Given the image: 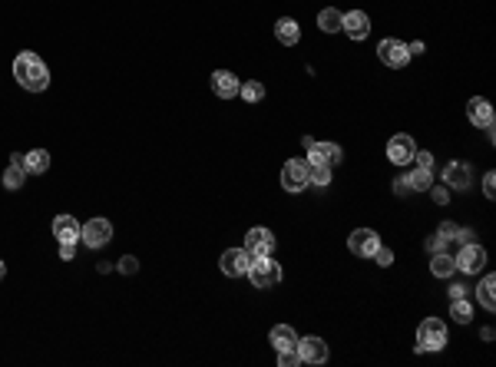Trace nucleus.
<instances>
[{"mask_svg":"<svg viewBox=\"0 0 496 367\" xmlns=\"http://www.w3.org/2000/svg\"><path fill=\"white\" fill-rule=\"evenodd\" d=\"M407 185H411V192H427L430 185H433V169H414L407 172Z\"/></svg>","mask_w":496,"mask_h":367,"instance_id":"25","label":"nucleus"},{"mask_svg":"<svg viewBox=\"0 0 496 367\" xmlns=\"http://www.w3.org/2000/svg\"><path fill=\"white\" fill-rule=\"evenodd\" d=\"M467 119L477 129H493V123H496V116H493V106H490V99L487 97H473L467 103Z\"/></svg>","mask_w":496,"mask_h":367,"instance_id":"14","label":"nucleus"},{"mask_svg":"<svg viewBox=\"0 0 496 367\" xmlns=\"http://www.w3.org/2000/svg\"><path fill=\"white\" fill-rule=\"evenodd\" d=\"M407 53H411V57H424V53H427V47H424V43H407Z\"/></svg>","mask_w":496,"mask_h":367,"instance_id":"42","label":"nucleus"},{"mask_svg":"<svg viewBox=\"0 0 496 367\" xmlns=\"http://www.w3.org/2000/svg\"><path fill=\"white\" fill-rule=\"evenodd\" d=\"M80 242H83L86 248H103V245L113 242V225L106 222V219H90V222H83V229H80Z\"/></svg>","mask_w":496,"mask_h":367,"instance_id":"7","label":"nucleus"},{"mask_svg":"<svg viewBox=\"0 0 496 367\" xmlns=\"http://www.w3.org/2000/svg\"><path fill=\"white\" fill-rule=\"evenodd\" d=\"M377 245H381V235L374 232V229H357V232H351V239H347V248H351V255H357V258H371L374 251H377Z\"/></svg>","mask_w":496,"mask_h":367,"instance_id":"13","label":"nucleus"},{"mask_svg":"<svg viewBox=\"0 0 496 367\" xmlns=\"http://www.w3.org/2000/svg\"><path fill=\"white\" fill-rule=\"evenodd\" d=\"M239 97L245 99V103H262V99H265V87H262L258 80H248V83H242Z\"/></svg>","mask_w":496,"mask_h":367,"instance_id":"29","label":"nucleus"},{"mask_svg":"<svg viewBox=\"0 0 496 367\" xmlns=\"http://www.w3.org/2000/svg\"><path fill=\"white\" fill-rule=\"evenodd\" d=\"M4 275H7V265H4V261H0V281H4Z\"/></svg>","mask_w":496,"mask_h":367,"instance_id":"43","label":"nucleus"},{"mask_svg":"<svg viewBox=\"0 0 496 367\" xmlns=\"http://www.w3.org/2000/svg\"><path fill=\"white\" fill-rule=\"evenodd\" d=\"M14 80H17L27 93H43V89L50 87V67L40 60V53L23 50V53H17V60H14Z\"/></svg>","mask_w":496,"mask_h":367,"instance_id":"1","label":"nucleus"},{"mask_svg":"<svg viewBox=\"0 0 496 367\" xmlns=\"http://www.w3.org/2000/svg\"><path fill=\"white\" fill-rule=\"evenodd\" d=\"M477 301L487 311H496V278L493 275H483V281H480V288H477Z\"/></svg>","mask_w":496,"mask_h":367,"instance_id":"23","label":"nucleus"},{"mask_svg":"<svg viewBox=\"0 0 496 367\" xmlns=\"http://www.w3.org/2000/svg\"><path fill=\"white\" fill-rule=\"evenodd\" d=\"M453 242H457V245H473V242H477V232H473V229H460Z\"/></svg>","mask_w":496,"mask_h":367,"instance_id":"37","label":"nucleus"},{"mask_svg":"<svg viewBox=\"0 0 496 367\" xmlns=\"http://www.w3.org/2000/svg\"><path fill=\"white\" fill-rule=\"evenodd\" d=\"M308 163L311 165H341L344 163V149L338 143H311L308 146Z\"/></svg>","mask_w":496,"mask_h":367,"instance_id":"11","label":"nucleus"},{"mask_svg":"<svg viewBox=\"0 0 496 367\" xmlns=\"http://www.w3.org/2000/svg\"><path fill=\"white\" fill-rule=\"evenodd\" d=\"M245 278L252 281L258 291H268V288H275V285H281L285 271H281V265H278L271 255H262V258H252V268H248Z\"/></svg>","mask_w":496,"mask_h":367,"instance_id":"2","label":"nucleus"},{"mask_svg":"<svg viewBox=\"0 0 496 367\" xmlns=\"http://www.w3.org/2000/svg\"><path fill=\"white\" fill-rule=\"evenodd\" d=\"M424 248L430 251V255H437V251H450V245L440 239V235H430V239H424Z\"/></svg>","mask_w":496,"mask_h":367,"instance_id":"33","label":"nucleus"},{"mask_svg":"<svg viewBox=\"0 0 496 367\" xmlns=\"http://www.w3.org/2000/svg\"><path fill=\"white\" fill-rule=\"evenodd\" d=\"M394 195H411V185H407V175L394 179Z\"/></svg>","mask_w":496,"mask_h":367,"instance_id":"40","label":"nucleus"},{"mask_svg":"<svg viewBox=\"0 0 496 367\" xmlns=\"http://www.w3.org/2000/svg\"><path fill=\"white\" fill-rule=\"evenodd\" d=\"M301 364H325L328 361V344L321 338H298L295 344Z\"/></svg>","mask_w":496,"mask_h":367,"instance_id":"15","label":"nucleus"},{"mask_svg":"<svg viewBox=\"0 0 496 367\" xmlns=\"http://www.w3.org/2000/svg\"><path fill=\"white\" fill-rule=\"evenodd\" d=\"M443 185L447 189H453V192H467L470 185H473V169H470V163H447L443 165Z\"/></svg>","mask_w":496,"mask_h":367,"instance_id":"10","label":"nucleus"},{"mask_svg":"<svg viewBox=\"0 0 496 367\" xmlns=\"http://www.w3.org/2000/svg\"><path fill=\"white\" fill-rule=\"evenodd\" d=\"M457 232H460V225H453V222H443V225H440V239H443V242H447V245H453V239H457Z\"/></svg>","mask_w":496,"mask_h":367,"instance_id":"36","label":"nucleus"},{"mask_svg":"<svg viewBox=\"0 0 496 367\" xmlns=\"http://www.w3.org/2000/svg\"><path fill=\"white\" fill-rule=\"evenodd\" d=\"M427 192H430V199H433L437 205H447V199H450V189H447V185H430Z\"/></svg>","mask_w":496,"mask_h":367,"instance_id":"35","label":"nucleus"},{"mask_svg":"<svg viewBox=\"0 0 496 367\" xmlns=\"http://www.w3.org/2000/svg\"><path fill=\"white\" fill-rule=\"evenodd\" d=\"M341 30L351 40H367V33H371V17H367L364 10H351V13H344Z\"/></svg>","mask_w":496,"mask_h":367,"instance_id":"18","label":"nucleus"},{"mask_svg":"<svg viewBox=\"0 0 496 367\" xmlns=\"http://www.w3.org/2000/svg\"><path fill=\"white\" fill-rule=\"evenodd\" d=\"M414 153H417V143H414V136H407V133H397L391 143H387V159H391L394 165H411Z\"/></svg>","mask_w":496,"mask_h":367,"instance_id":"12","label":"nucleus"},{"mask_svg":"<svg viewBox=\"0 0 496 367\" xmlns=\"http://www.w3.org/2000/svg\"><path fill=\"white\" fill-rule=\"evenodd\" d=\"M242 89V80L232 73V70H215L212 73V93L219 99H235Z\"/></svg>","mask_w":496,"mask_h":367,"instance_id":"16","label":"nucleus"},{"mask_svg":"<svg viewBox=\"0 0 496 367\" xmlns=\"http://www.w3.org/2000/svg\"><path fill=\"white\" fill-rule=\"evenodd\" d=\"M453 271H457V265H453V255H450V251L430 255V275H433V278H453Z\"/></svg>","mask_w":496,"mask_h":367,"instance_id":"21","label":"nucleus"},{"mask_svg":"<svg viewBox=\"0 0 496 367\" xmlns=\"http://www.w3.org/2000/svg\"><path fill=\"white\" fill-rule=\"evenodd\" d=\"M377 57H381L384 67H391V70H404L414 60L411 53H407V43L397 37H384L381 43H377Z\"/></svg>","mask_w":496,"mask_h":367,"instance_id":"5","label":"nucleus"},{"mask_svg":"<svg viewBox=\"0 0 496 367\" xmlns=\"http://www.w3.org/2000/svg\"><path fill=\"white\" fill-rule=\"evenodd\" d=\"M450 318L457 321V324H470V321H473V305H470V298L450 301Z\"/></svg>","mask_w":496,"mask_h":367,"instance_id":"26","label":"nucleus"},{"mask_svg":"<svg viewBox=\"0 0 496 367\" xmlns=\"http://www.w3.org/2000/svg\"><path fill=\"white\" fill-rule=\"evenodd\" d=\"M311 165V163H308ZM331 165H311V172H308V185H315V189H325V185H331Z\"/></svg>","mask_w":496,"mask_h":367,"instance_id":"28","label":"nucleus"},{"mask_svg":"<svg viewBox=\"0 0 496 367\" xmlns=\"http://www.w3.org/2000/svg\"><path fill=\"white\" fill-rule=\"evenodd\" d=\"M23 165H27V175H43L50 169V153L47 149H30Z\"/></svg>","mask_w":496,"mask_h":367,"instance_id":"24","label":"nucleus"},{"mask_svg":"<svg viewBox=\"0 0 496 367\" xmlns=\"http://www.w3.org/2000/svg\"><path fill=\"white\" fill-rule=\"evenodd\" d=\"M298 364H301V358H298V351H295V348L278 351V367H298Z\"/></svg>","mask_w":496,"mask_h":367,"instance_id":"31","label":"nucleus"},{"mask_svg":"<svg viewBox=\"0 0 496 367\" xmlns=\"http://www.w3.org/2000/svg\"><path fill=\"white\" fill-rule=\"evenodd\" d=\"M275 245H278V239H275V232L271 229H248V235H245V245L242 248L252 255V258H262V255H271L275 251Z\"/></svg>","mask_w":496,"mask_h":367,"instance_id":"8","label":"nucleus"},{"mask_svg":"<svg viewBox=\"0 0 496 367\" xmlns=\"http://www.w3.org/2000/svg\"><path fill=\"white\" fill-rule=\"evenodd\" d=\"M470 285L467 281H450V301H457V298H470Z\"/></svg>","mask_w":496,"mask_h":367,"instance_id":"32","label":"nucleus"},{"mask_svg":"<svg viewBox=\"0 0 496 367\" xmlns=\"http://www.w3.org/2000/svg\"><path fill=\"white\" fill-rule=\"evenodd\" d=\"M483 192H487V199H496V172L483 175Z\"/></svg>","mask_w":496,"mask_h":367,"instance_id":"38","label":"nucleus"},{"mask_svg":"<svg viewBox=\"0 0 496 367\" xmlns=\"http://www.w3.org/2000/svg\"><path fill=\"white\" fill-rule=\"evenodd\" d=\"M344 23V13L338 7H325V10H318V27L325 30V33H338Z\"/></svg>","mask_w":496,"mask_h":367,"instance_id":"22","label":"nucleus"},{"mask_svg":"<svg viewBox=\"0 0 496 367\" xmlns=\"http://www.w3.org/2000/svg\"><path fill=\"white\" fill-rule=\"evenodd\" d=\"M308 172H311L308 159H288L285 169H281V189H285V192H305Z\"/></svg>","mask_w":496,"mask_h":367,"instance_id":"6","label":"nucleus"},{"mask_svg":"<svg viewBox=\"0 0 496 367\" xmlns=\"http://www.w3.org/2000/svg\"><path fill=\"white\" fill-rule=\"evenodd\" d=\"M80 229H83V225H80L73 215H67V212L53 219V239H57L60 245H77L80 242Z\"/></svg>","mask_w":496,"mask_h":367,"instance_id":"17","label":"nucleus"},{"mask_svg":"<svg viewBox=\"0 0 496 367\" xmlns=\"http://www.w3.org/2000/svg\"><path fill=\"white\" fill-rule=\"evenodd\" d=\"M60 258L73 261V258H77V245H60Z\"/></svg>","mask_w":496,"mask_h":367,"instance_id":"41","label":"nucleus"},{"mask_svg":"<svg viewBox=\"0 0 496 367\" xmlns=\"http://www.w3.org/2000/svg\"><path fill=\"white\" fill-rule=\"evenodd\" d=\"M371 258L377 261V265H381V268H391V265H394V251L387 248V245H377V251H374Z\"/></svg>","mask_w":496,"mask_h":367,"instance_id":"30","label":"nucleus"},{"mask_svg":"<svg viewBox=\"0 0 496 367\" xmlns=\"http://www.w3.org/2000/svg\"><path fill=\"white\" fill-rule=\"evenodd\" d=\"M268 341H271V348L275 351H288V348H295L298 344V334H295L291 324H275L271 334H268Z\"/></svg>","mask_w":496,"mask_h":367,"instance_id":"20","label":"nucleus"},{"mask_svg":"<svg viewBox=\"0 0 496 367\" xmlns=\"http://www.w3.org/2000/svg\"><path fill=\"white\" fill-rule=\"evenodd\" d=\"M219 268H222V275H229V278H245L248 268H252V255H248L245 248H229V251H222Z\"/></svg>","mask_w":496,"mask_h":367,"instance_id":"9","label":"nucleus"},{"mask_svg":"<svg viewBox=\"0 0 496 367\" xmlns=\"http://www.w3.org/2000/svg\"><path fill=\"white\" fill-rule=\"evenodd\" d=\"M414 163H417L420 169H433V155L424 149V153H414Z\"/></svg>","mask_w":496,"mask_h":367,"instance_id":"39","label":"nucleus"},{"mask_svg":"<svg viewBox=\"0 0 496 367\" xmlns=\"http://www.w3.org/2000/svg\"><path fill=\"white\" fill-rule=\"evenodd\" d=\"M275 37H278V43H285V47H295L298 40H301V27H298V20L281 17V20L275 23Z\"/></svg>","mask_w":496,"mask_h":367,"instance_id":"19","label":"nucleus"},{"mask_svg":"<svg viewBox=\"0 0 496 367\" xmlns=\"http://www.w3.org/2000/svg\"><path fill=\"white\" fill-rule=\"evenodd\" d=\"M116 268L123 271V275H136V271H139V261H136L133 255H123V258L116 261Z\"/></svg>","mask_w":496,"mask_h":367,"instance_id":"34","label":"nucleus"},{"mask_svg":"<svg viewBox=\"0 0 496 367\" xmlns=\"http://www.w3.org/2000/svg\"><path fill=\"white\" fill-rule=\"evenodd\" d=\"M23 182H27V169H23V165H17V163H10L7 169H4V185H7L10 192H17Z\"/></svg>","mask_w":496,"mask_h":367,"instance_id":"27","label":"nucleus"},{"mask_svg":"<svg viewBox=\"0 0 496 367\" xmlns=\"http://www.w3.org/2000/svg\"><path fill=\"white\" fill-rule=\"evenodd\" d=\"M447 348V324L440 318H424L417 328V354H437Z\"/></svg>","mask_w":496,"mask_h":367,"instance_id":"3","label":"nucleus"},{"mask_svg":"<svg viewBox=\"0 0 496 367\" xmlns=\"http://www.w3.org/2000/svg\"><path fill=\"white\" fill-rule=\"evenodd\" d=\"M453 265H457V271H463L467 278H473V275H480V271L487 268V248L483 245H460V251L453 255Z\"/></svg>","mask_w":496,"mask_h":367,"instance_id":"4","label":"nucleus"}]
</instances>
